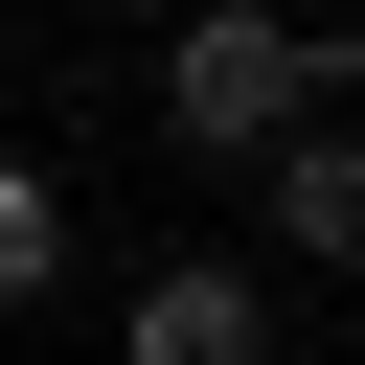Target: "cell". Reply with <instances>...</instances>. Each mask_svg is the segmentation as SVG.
<instances>
[{
  "label": "cell",
  "mask_w": 365,
  "mask_h": 365,
  "mask_svg": "<svg viewBox=\"0 0 365 365\" xmlns=\"http://www.w3.org/2000/svg\"><path fill=\"white\" fill-rule=\"evenodd\" d=\"M297 114H365V46H342V23H251V0H205V23L160 46V137H182V160H274Z\"/></svg>",
  "instance_id": "1"
},
{
  "label": "cell",
  "mask_w": 365,
  "mask_h": 365,
  "mask_svg": "<svg viewBox=\"0 0 365 365\" xmlns=\"http://www.w3.org/2000/svg\"><path fill=\"white\" fill-rule=\"evenodd\" d=\"M114 365H274V274L251 251H160L114 297Z\"/></svg>",
  "instance_id": "2"
},
{
  "label": "cell",
  "mask_w": 365,
  "mask_h": 365,
  "mask_svg": "<svg viewBox=\"0 0 365 365\" xmlns=\"http://www.w3.org/2000/svg\"><path fill=\"white\" fill-rule=\"evenodd\" d=\"M251 228H274L297 274H365V114H297V137L251 160Z\"/></svg>",
  "instance_id": "3"
},
{
  "label": "cell",
  "mask_w": 365,
  "mask_h": 365,
  "mask_svg": "<svg viewBox=\"0 0 365 365\" xmlns=\"http://www.w3.org/2000/svg\"><path fill=\"white\" fill-rule=\"evenodd\" d=\"M46 274H68V160L0 137V297H46Z\"/></svg>",
  "instance_id": "4"
}]
</instances>
